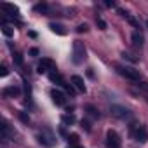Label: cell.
Segmentation results:
<instances>
[{
	"label": "cell",
	"mask_w": 148,
	"mask_h": 148,
	"mask_svg": "<svg viewBox=\"0 0 148 148\" xmlns=\"http://www.w3.org/2000/svg\"><path fill=\"white\" fill-rule=\"evenodd\" d=\"M84 59H86V45H84V42L75 40L73 42V63L80 64V63H84Z\"/></svg>",
	"instance_id": "obj_1"
},
{
	"label": "cell",
	"mask_w": 148,
	"mask_h": 148,
	"mask_svg": "<svg viewBox=\"0 0 148 148\" xmlns=\"http://www.w3.org/2000/svg\"><path fill=\"white\" fill-rule=\"evenodd\" d=\"M117 71L120 73L122 77L129 79V80H139V73H138L136 70L129 68V66H117Z\"/></svg>",
	"instance_id": "obj_2"
},
{
	"label": "cell",
	"mask_w": 148,
	"mask_h": 148,
	"mask_svg": "<svg viewBox=\"0 0 148 148\" xmlns=\"http://www.w3.org/2000/svg\"><path fill=\"white\" fill-rule=\"evenodd\" d=\"M110 112H112V115H113V117H117V119H122V120H125V119H131V112H129L125 106L113 105V106L110 108Z\"/></svg>",
	"instance_id": "obj_3"
},
{
	"label": "cell",
	"mask_w": 148,
	"mask_h": 148,
	"mask_svg": "<svg viewBox=\"0 0 148 148\" xmlns=\"http://www.w3.org/2000/svg\"><path fill=\"white\" fill-rule=\"evenodd\" d=\"M132 136H134V139L136 141H139V143H145V141H148V132H146V129L139 124V125H134L132 129Z\"/></svg>",
	"instance_id": "obj_4"
},
{
	"label": "cell",
	"mask_w": 148,
	"mask_h": 148,
	"mask_svg": "<svg viewBox=\"0 0 148 148\" xmlns=\"http://www.w3.org/2000/svg\"><path fill=\"white\" fill-rule=\"evenodd\" d=\"M106 146L108 148H120V136L115 131L106 132Z\"/></svg>",
	"instance_id": "obj_5"
},
{
	"label": "cell",
	"mask_w": 148,
	"mask_h": 148,
	"mask_svg": "<svg viewBox=\"0 0 148 148\" xmlns=\"http://www.w3.org/2000/svg\"><path fill=\"white\" fill-rule=\"evenodd\" d=\"M38 143H42L44 146H52L54 145V136L49 131H42V134H38Z\"/></svg>",
	"instance_id": "obj_6"
},
{
	"label": "cell",
	"mask_w": 148,
	"mask_h": 148,
	"mask_svg": "<svg viewBox=\"0 0 148 148\" xmlns=\"http://www.w3.org/2000/svg\"><path fill=\"white\" fill-rule=\"evenodd\" d=\"M51 96H52V101H54L56 105H59V106H63L64 101H66L64 94H63L61 91H58V89H52V91H51Z\"/></svg>",
	"instance_id": "obj_7"
},
{
	"label": "cell",
	"mask_w": 148,
	"mask_h": 148,
	"mask_svg": "<svg viewBox=\"0 0 148 148\" xmlns=\"http://www.w3.org/2000/svg\"><path fill=\"white\" fill-rule=\"evenodd\" d=\"M71 84H73V87H75L77 91H80V92H86V84H84V79H82V77H79V75H73V77H71Z\"/></svg>",
	"instance_id": "obj_8"
},
{
	"label": "cell",
	"mask_w": 148,
	"mask_h": 148,
	"mask_svg": "<svg viewBox=\"0 0 148 148\" xmlns=\"http://www.w3.org/2000/svg\"><path fill=\"white\" fill-rule=\"evenodd\" d=\"M19 87H16V86H11V87H5L4 89V96L5 98H16V96H19Z\"/></svg>",
	"instance_id": "obj_9"
},
{
	"label": "cell",
	"mask_w": 148,
	"mask_h": 148,
	"mask_svg": "<svg viewBox=\"0 0 148 148\" xmlns=\"http://www.w3.org/2000/svg\"><path fill=\"white\" fill-rule=\"evenodd\" d=\"M49 79H51L52 82H56L58 86H63V87L66 86V82H64V79H63V77L59 75V73H56V71H51V73H49Z\"/></svg>",
	"instance_id": "obj_10"
},
{
	"label": "cell",
	"mask_w": 148,
	"mask_h": 148,
	"mask_svg": "<svg viewBox=\"0 0 148 148\" xmlns=\"http://www.w3.org/2000/svg\"><path fill=\"white\" fill-rule=\"evenodd\" d=\"M2 9H4L9 16H18V12H19V9H18L16 5H12V4H2Z\"/></svg>",
	"instance_id": "obj_11"
},
{
	"label": "cell",
	"mask_w": 148,
	"mask_h": 148,
	"mask_svg": "<svg viewBox=\"0 0 148 148\" xmlns=\"http://www.w3.org/2000/svg\"><path fill=\"white\" fill-rule=\"evenodd\" d=\"M49 28H51L54 33L61 35V37H63V35H66V30H64V26H63V25H59V23H51V25H49Z\"/></svg>",
	"instance_id": "obj_12"
},
{
	"label": "cell",
	"mask_w": 148,
	"mask_h": 148,
	"mask_svg": "<svg viewBox=\"0 0 148 148\" xmlns=\"http://www.w3.org/2000/svg\"><path fill=\"white\" fill-rule=\"evenodd\" d=\"M131 38H132V44H134L136 47H141V45H143V35H141L139 32H134Z\"/></svg>",
	"instance_id": "obj_13"
},
{
	"label": "cell",
	"mask_w": 148,
	"mask_h": 148,
	"mask_svg": "<svg viewBox=\"0 0 148 148\" xmlns=\"http://www.w3.org/2000/svg\"><path fill=\"white\" fill-rule=\"evenodd\" d=\"M61 122L66 124V125H71L73 122H75V117H73V115H63L61 117Z\"/></svg>",
	"instance_id": "obj_14"
},
{
	"label": "cell",
	"mask_w": 148,
	"mask_h": 148,
	"mask_svg": "<svg viewBox=\"0 0 148 148\" xmlns=\"http://www.w3.org/2000/svg\"><path fill=\"white\" fill-rule=\"evenodd\" d=\"M87 115L92 117V119H99V112H98L94 106H87Z\"/></svg>",
	"instance_id": "obj_15"
},
{
	"label": "cell",
	"mask_w": 148,
	"mask_h": 148,
	"mask_svg": "<svg viewBox=\"0 0 148 148\" xmlns=\"http://www.w3.org/2000/svg\"><path fill=\"white\" fill-rule=\"evenodd\" d=\"M40 64H44L47 70H54V63H52L51 59H47V58H44V59L40 61Z\"/></svg>",
	"instance_id": "obj_16"
},
{
	"label": "cell",
	"mask_w": 148,
	"mask_h": 148,
	"mask_svg": "<svg viewBox=\"0 0 148 148\" xmlns=\"http://www.w3.org/2000/svg\"><path fill=\"white\" fill-rule=\"evenodd\" d=\"M66 139H68L70 145H77V143H79V134H68Z\"/></svg>",
	"instance_id": "obj_17"
},
{
	"label": "cell",
	"mask_w": 148,
	"mask_h": 148,
	"mask_svg": "<svg viewBox=\"0 0 148 148\" xmlns=\"http://www.w3.org/2000/svg\"><path fill=\"white\" fill-rule=\"evenodd\" d=\"M33 11H37V12H44V11H47V4H45V2L37 4V5L33 7Z\"/></svg>",
	"instance_id": "obj_18"
},
{
	"label": "cell",
	"mask_w": 148,
	"mask_h": 148,
	"mask_svg": "<svg viewBox=\"0 0 148 148\" xmlns=\"http://www.w3.org/2000/svg\"><path fill=\"white\" fill-rule=\"evenodd\" d=\"M2 33H4L5 37H12V35H14V32H12V28H9V26H5V25L2 26Z\"/></svg>",
	"instance_id": "obj_19"
},
{
	"label": "cell",
	"mask_w": 148,
	"mask_h": 148,
	"mask_svg": "<svg viewBox=\"0 0 148 148\" xmlns=\"http://www.w3.org/2000/svg\"><path fill=\"white\" fill-rule=\"evenodd\" d=\"M125 19H127V21H129V23H131L132 26H136V28H139V23H138V21H136V19H134V18H132L131 14H127V18H125Z\"/></svg>",
	"instance_id": "obj_20"
},
{
	"label": "cell",
	"mask_w": 148,
	"mask_h": 148,
	"mask_svg": "<svg viewBox=\"0 0 148 148\" xmlns=\"http://www.w3.org/2000/svg\"><path fill=\"white\" fill-rule=\"evenodd\" d=\"M96 25L99 26V30H106V23H105L101 18H96Z\"/></svg>",
	"instance_id": "obj_21"
},
{
	"label": "cell",
	"mask_w": 148,
	"mask_h": 148,
	"mask_svg": "<svg viewBox=\"0 0 148 148\" xmlns=\"http://www.w3.org/2000/svg\"><path fill=\"white\" fill-rule=\"evenodd\" d=\"M19 119H21V120H23L25 124H28V122H30V117H28V115H26L25 112H19Z\"/></svg>",
	"instance_id": "obj_22"
},
{
	"label": "cell",
	"mask_w": 148,
	"mask_h": 148,
	"mask_svg": "<svg viewBox=\"0 0 148 148\" xmlns=\"http://www.w3.org/2000/svg\"><path fill=\"white\" fill-rule=\"evenodd\" d=\"M7 73H9V70H7V66H5V64H2V66H0V75H2V77H5V75H7Z\"/></svg>",
	"instance_id": "obj_23"
},
{
	"label": "cell",
	"mask_w": 148,
	"mask_h": 148,
	"mask_svg": "<svg viewBox=\"0 0 148 148\" xmlns=\"http://www.w3.org/2000/svg\"><path fill=\"white\" fill-rule=\"evenodd\" d=\"M77 32H79V33H86V32H87V25H79V26H77Z\"/></svg>",
	"instance_id": "obj_24"
},
{
	"label": "cell",
	"mask_w": 148,
	"mask_h": 148,
	"mask_svg": "<svg viewBox=\"0 0 148 148\" xmlns=\"http://www.w3.org/2000/svg\"><path fill=\"white\" fill-rule=\"evenodd\" d=\"M14 61H16L18 64H23V58H21V54H19V52H16V54H14Z\"/></svg>",
	"instance_id": "obj_25"
},
{
	"label": "cell",
	"mask_w": 148,
	"mask_h": 148,
	"mask_svg": "<svg viewBox=\"0 0 148 148\" xmlns=\"http://www.w3.org/2000/svg\"><path fill=\"white\" fill-rule=\"evenodd\" d=\"M37 71H38V73H40V75H42V73H47L49 70H47V68H45L44 64H38V70H37Z\"/></svg>",
	"instance_id": "obj_26"
},
{
	"label": "cell",
	"mask_w": 148,
	"mask_h": 148,
	"mask_svg": "<svg viewBox=\"0 0 148 148\" xmlns=\"http://www.w3.org/2000/svg\"><path fill=\"white\" fill-rule=\"evenodd\" d=\"M30 56H38V49H37V47L30 49Z\"/></svg>",
	"instance_id": "obj_27"
},
{
	"label": "cell",
	"mask_w": 148,
	"mask_h": 148,
	"mask_svg": "<svg viewBox=\"0 0 148 148\" xmlns=\"http://www.w3.org/2000/svg\"><path fill=\"white\" fill-rule=\"evenodd\" d=\"M82 127H86V131H91V125H89L87 120H82Z\"/></svg>",
	"instance_id": "obj_28"
},
{
	"label": "cell",
	"mask_w": 148,
	"mask_h": 148,
	"mask_svg": "<svg viewBox=\"0 0 148 148\" xmlns=\"http://www.w3.org/2000/svg\"><path fill=\"white\" fill-rule=\"evenodd\" d=\"M106 7H115V2H105Z\"/></svg>",
	"instance_id": "obj_29"
},
{
	"label": "cell",
	"mask_w": 148,
	"mask_h": 148,
	"mask_svg": "<svg viewBox=\"0 0 148 148\" xmlns=\"http://www.w3.org/2000/svg\"><path fill=\"white\" fill-rule=\"evenodd\" d=\"M146 25H148V21H146Z\"/></svg>",
	"instance_id": "obj_30"
},
{
	"label": "cell",
	"mask_w": 148,
	"mask_h": 148,
	"mask_svg": "<svg viewBox=\"0 0 148 148\" xmlns=\"http://www.w3.org/2000/svg\"><path fill=\"white\" fill-rule=\"evenodd\" d=\"M77 148H80V146H77Z\"/></svg>",
	"instance_id": "obj_31"
}]
</instances>
